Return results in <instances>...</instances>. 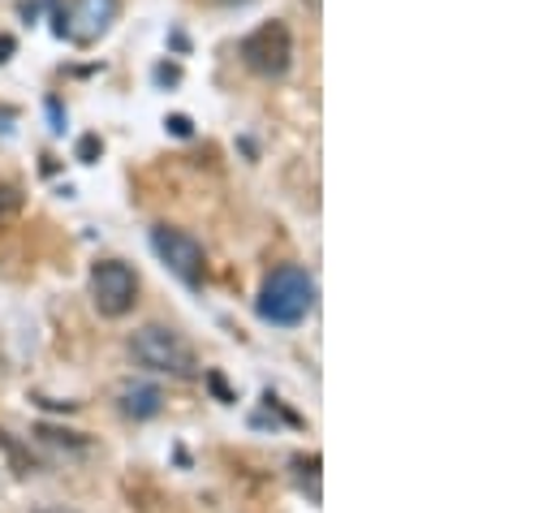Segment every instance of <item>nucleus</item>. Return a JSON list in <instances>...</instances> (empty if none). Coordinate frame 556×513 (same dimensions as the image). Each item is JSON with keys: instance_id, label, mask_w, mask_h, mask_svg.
<instances>
[{"instance_id": "obj_1", "label": "nucleus", "mask_w": 556, "mask_h": 513, "mask_svg": "<svg viewBox=\"0 0 556 513\" xmlns=\"http://www.w3.org/2000/svg\"><path fill=\"white\" fill-rule=\"evenodd\" d=\"M255 311H260V320H268V324H277V328L302 324V320L315 311V276H311L306 267H298V263L277 267V272L264 280Z\"/></svg>"}, {"instance_id": "obj_7", "label": "nucleus", "mask_w": 556, "mask_h": 513, "mask_svg": "<svg viewBox=\"0 0 556 513\" xmlns=\"http://www.w3.org/2000/svg\"><path fill=\"white\" fill-rule=\"evenodd\" d=\"M160 405H164V397H160V388L155 385H126L122 388V410L130 414V418H155L160 414Z\"/></svg>"}, {"instance_id": "obj_3", "label": "nucleus", "mask_w": 556, "mask_h": 513, "mask_svg": "<svg viewBox=\"0 0 556 513\" xmlns=\"http://www.w3.org/2000/svg\"><path fill=\"white\" fill-rule=\"evenodd\" d=\"M238 57H242V65L251 70V74H260V78H285L289 74V65H293V35H289V26L273 17V22H264V26H255L242 43H238Z\"/></svg>"}, {"instance_id": "obj_6", "label": "nucleus", "mask_w": 556, "mask_h": 513, "mask_svg": "<svg viewBox=\"0 0 556 513\" xmlns=\"http://www.w3.org/2000/svg\"><path fill=\"white\" fill-rule=\"evenodd\" d=\"M151 251L160 255V263H164L181 285H190V289L203 285V276H207V255H203L199 238H190L186 229L155 225V229H151Z\"/></svg>"}, {"instance_id": "obj_5", "label": "nucleus", "mask_w": 556, "mask_h": 513, "mask_svg": "<svg viewBox=\"0 0 556 513\" xmlns=\"http://www.w3.org/2000/svg\"><path fill=\"white\" fill-rule=\"evenodd\" d=\"M91 302L109 320L130 315L135 302H139V272L130 263H122V259H100L91 267Z\"/></svg>"}, {"instance_id": "obj_12", "label": "nucleus", "mask_w": 556, "mask_h": 513, "mask_svg": "<svg viewBox=\"0 0 556 513\" xmlns=\"http://www.w3.org/2000/svg\"><path fill=\"white\" fill-rule=\"evenodd\" d=\"M39 513H70V510H39Z\"/></svg>"}, {"instance_id": "obj_4", "label": "nucleus", "mask_w": 556, "mask_h": 513, "mask_svg": "<svg viewBox=\"0 0 556 513\" xmlns=\"http://www.w3.org/2000/svg\"><path fill=\"white\" fill-rule=\"evenodd\" d=\"M122 0H70V4H52V30L70 43H96L100 35H109V26L117 22Z\"/></svg>"}, {"instance_id": "obj_8", "label": "nucleus", "mask_w": 556, "mask_h": 513, "mask_svg": "<svg viewBox=\"0 0 556 513\" xmlns=\"http://www.w3.org/2000/svg\"><path fill=\"white\" fill-rule=\"evenodd\" d=\"M17 208H22V190L17 186H0V221L17 216Z\"/></svg>"}, {"instance_id": "obj_2", "label": "nucleus", "mask_w": 556, "mask_h": 513, "mask_svg": "<svg viewBox=\"0 0 556 513\" xmlns=\"http://www.w3.org/2000/svg\"><path fill=\"white\" fill-rule=\"evenodd\" d=\"M130 350L147 372H160V376H173V380H194L199 376V359L194 350L186 346L181 333L164 328V324H147L130 337Z\"/></svg>"}, {"instance_id": "obj_10", "label": "nucleus", "mask_w": 556, "mask_h": 513, "mask_svg": "<svg viewBox=\"0 0 556 513\" xmlns=\"http://www.w3.org/2000/svg\"><path fill=\"white\" fill-rule=\"evenodd\" d=\"M164 126L173 129V134H177V138H190V134H194V126H190V117H181V113H173V117H168V122H164Z\"/></svg>"}, {"instance_id": "obj_11", "label": "nucleus", "mask_w": 556, "mask_h": 513, "mask_svg": "<svg viewBox=\"0 0 556 513\" xmlns=\"http://www.w3.org/2000/svg\"><path fill=\"white\" fill-rule=\"evenodd\" d=\"M13 52H17V39H13V35H0V65H4Z\"/></svg>"}, {"instance_id": "obj_9", "label": "nucleus", "mask_w": 556, "mask_h": 513, "mask_svg": "<svg viewBox=\"0 0 556 513\" xmlns=\"http://www.w3.org/2000/svg\"><path fill=\"white\" fill-rule=\"evenodd\" d=\"M96 155H100V138L87 134V138L78 142V160H83V164H96Z\"/></svg>"}]
</instances>
